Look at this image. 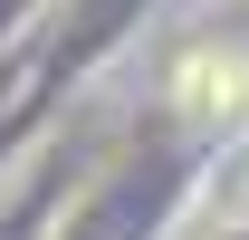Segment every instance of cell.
Instances as JSON below:
<instances>
[{"instance_id":"obj_1","label":"cell","mask_w":249,"mask_h":240,"mask_svg":"<svg viewBox=\"0 0 249 240\" xmlns=\"http://www.w3.org/2000/svg\"><path fill=\"white\" fill-rule=\"evenodd\" d=\"M182 96H211V116H249V67L240 58H192Z\"/></svg>"}]
</instances>
